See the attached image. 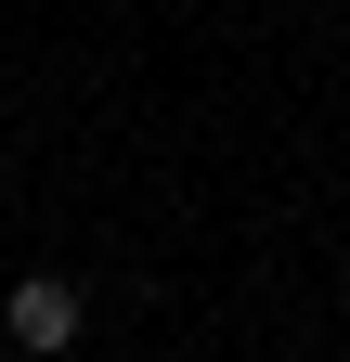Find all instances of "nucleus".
<instances>
[{
    "instance_id": "f257e3e1",
    "label": "nucleus",
    "mask_w": 350,
    "mask_h": 362,
    "mask_svg": "<svg viewBox=\"0 0 350 362\" xmlns=\"http://www.w3.org/2000/svg\"><path fill=\"white\" fill-rule=\"evenodd\" d=\"M78 324H91V298H78L65 272H26V285L0 298V337H13L26 362H65V349H78Z\"/></svg>"
}]
</instances>
